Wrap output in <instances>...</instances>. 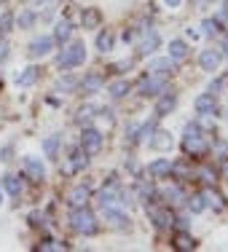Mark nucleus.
I'll use <instances>...</instances> for the list:
<instances>
[{"label":"nucleus","mask_w":228,"mask_h":252,"mask_svg":"<svg viewBox=\"0 0 228 252\" xmlns=\"http://www.w3.org/2000/svg\"><path fill=\"white\" fill-rule=\"evenodd\" d=\"M201 30H204V35H218L220 32V22L218 19H204Z\"/></svg>","instance_id":"nucleus-34"},{"label":"nucleus","mask_w":228,"mask_h":252,"mask_svg":"<svg viewBox=\"0 0 228 252\" xmlns=\"http://www.w3.org/2000/svg\"><path fill=\"white\" fill-rule=\"evenodd\" d=\"M59 140H62V137H57V134H51V137H46V140H43L46 158H57V156H59Z\"/></svg>","instance_id":"nucleus-28"},{"label":"nucleus","mask_w":228,"mask_h":252,"mask_svg":"<svg viewBox=\"0 0 228 252\" xmlns=\"http://www.w3.org/2000/svg\"><path fill=\"white\" fill-rule=\"evenodd\" d=\"M159 46H161L159 32H156V30H148V35L142 38V43L137 46V54H140V57H148V54H153L156 49H159Z\"/></svg>","instance_id":"nucleus-15"},{"label":"nucleus","mask_w":228,"mask_h":252,"mask_svg":"<svg viewBox=\"0 0 228 252\" xmlns=\"http://www.w3.org/2000/svg\"><path fill=\"white\" fill-rule=\"evenodd\" d=\"M183 151L188 153V156H201V153H207V142H204V137H185L183 140Z\"/></svg>","instance_id":"nucleus-16"},{"label":"nucleus","mask_w":228,"mask_h":252,"mask_svg":"<svg viewBox=\"0 0 228 252\" xmlns=\"http://www.w3.org/2000/svg\"><path fill=\"white\" fill-rule=\"evenodd\" d=\"M102 218H105V223L110 225V228H116V231H127V228L131 225L129 215L124 212V209H118V207H107V209H102Z\"/></svg>","instance_id":"nucleus-4"},{"label":"nucleus","mask_w":228,"mask_h":252,"mask_svg":"<svg viewBox=\"0 0 228 252\" xmlns=\"http://www.w3.org/2000/svg\"><path fill=\"white\" fill-rule=\"evenodd\" d=\"M89 164V158H86V153L78 148V151L70 156V164H67V172H78V169H83V166Z\"/></svg>","instance_id":"nucleus-30"},{"label":"nucleus","mask_w":228,"mask_h":252,"mask_svg":"<svg viewBox=\"0 0 228 252\" xmlns=\"http://www.w3.org/2000/svg\"><path fill=\"white\" fill-rule=\"evenodd\" d=\"M185 204H188V209L194 215H199L207 209V201H204V193H196V196H191V199H185Z\"/></svg>","instance_id":"nucleus-31"},{"label":"nucleus","mask_w":228,"mask_h":252,"mask_svg":"<svg viewBox=\"0 0 228 252\" xmlns=\"http://www.w3.org/2000/svg\"><path fill=\"white\" fill-rule=\"evenodd\" d=\"M180 3H183V0H164L166 8H180Z\"/></svg>","instance_id":"nucleus-41"},{"label":"nucleus","mask_w":228,"mask_h":252,"mask_svg":"<svg viewBox=\"0 0 228 252\" xmlns=\"http://www.w3.org/2000/svg\"><path fill=\"white\" fill-rule=\"evenodd\" d=\"M70 35H73V27H70V22H67V19H59L57 27H54V35H51V38L57 40V43H67Z\"/></svg>","instance_id":"nucleus-20"},{"label":"nucleus","mask_w":228,"mask_h":252,"mask_svg":"<svg viewBox=\"0 0 228 252\" xmlns=\"http://www.w3.org/2000/svg\"><path fill=\"white\" fill-rule=\"evenodd\" d=\"M161 92H166V78L161 75H148L140 83V94H145V97H159Z\"/></svg>","instance_id":"nucleus-7"},{"label":"nucleus","mask_w":228,"mask_h":252,"mask_svg":"<svg viewBox=\"0 0 228 252\" xmlns=\"http://www.w3.org/2000/svg\"><path fill=\"white\" fill-rule=\"evenodd\" d=\"M0 156H3V161H8V156H11V148H3V151H0Z\"/></svg>","instance_id":"nucleus-44"},{"label":"nucleus","mask_w":228,"mask_h":252,"mask_svg":"<svg viewBox=\"0 0 228 252\" xmlns=\"http://www.w3.org/2000/svg\"><path fill=\"white\" fill-rule=\"evenodd\" d=\"M137 196H140V201H148V204L159 201V190H156L153 183H140V188H137Z\"/></svg>","instance_id":"nucleus-26"},{"label":"nucleus","mask_w":228,"mask_h":252,"mask_svg":"<svg viewBox=\"0 0 228 252\" xmlns=\"http://www.w3.org/2000/svg\"><path fill=\"white\" fill-rule=\"evenodd\" d=\"M83 62H86V46H83V40H67L65 49L57 54V67L59 70H73Z\"/></svg>","instance_id":"nucleus-2"},{"label":"nucleus","mask_w":228,"mask_h":252,"mask_svg":"<svg viewBox=\"0 0 228 252\" xmlns=\"http://www.w3.org/2000/svg\"><path fill=\"white\" fill-rule=\"evenodd\" d=\"M89 199H92L89 185H75V188L67 193V204H70V207H86Z\"/></svg>","instance_id":"nucleus-13"},{"label":"nucleus","mask_w":228,"mask_h":252,"mask_svg":"<svg viewBox=\"0 0 228 252\" xmlns=\"http://www.w3.org/2000/svg\"><path fill=\"white\" fill-rule=\"evenodd\" d=\"M11 30H14V14H11V11H3V14H0V32L8 35Z\"/></svg>","instance_id":"nucleus-33"},{"label":"nucleus","mask_w":228,"mask_h":252,"mask_svg":"<svg viewBox=\"0 0 228 252\" xmlns=\"http://www.w3.org/2000/svg\"><path fill=\"white\" fill-rule=\"evenodd\" d=\"M107 94H110L113 99H121L129 94V83L127 81H113L110 86H107Z\"/></svg>","instance_id":"nucleus-29"},{"label":"nucleus","mask_w":228,"mask_h":252,"mask_svg":"<svg viewBox=\"0 0 228 252\" xmlns=\"http://www.w3.org/2000/svg\"><path fill=\"white\" fill-rule=\"evenodd\" d=\"M188 51H191V46L185 43V40H180V38L169 40V59H175V62H180V59H185V57H188Z\"/></svg>","instance_id":"nucleus-19"},{"label":"nucleus","mask_w":228,"mask_h":252,"mask_svg":"<svg viewBox=\"0 0 228 252\" xmlns=\"http://www.w3.org/2000/svg\"><path fill=\"white\" fill-rule=\"evenodd\" d=\"M22 166H25V175H27L30 180H35V183H40V180L46 177V166H43V161L35 158V156H25Z\"/></svg>","instance_id":"nucleus-10"},{"label":"nucleus","mask_w":228,"mask_h":252,"mask_svg":"<svg viewBox=\"0 0 228 252\" xmlns=\"http://www.w3.org/2000/svg\"><path fill=\"white\" fill-rule=\"evenodd\" d=\"M97 204L99 209H107V207H118V193L113 188H102L97 193Z\"/></svg>","instance_id":"nucleus-22"},{"label":"nucleus","mask_w":228,"mask_h":252,"mask_svg":"<svg viewBox=\"0 0 228 252\" xmlns=\"http://www.w3.org/2000/svg\"><path fill=\"white\" fill-rule=\"evenodd\" d=\"M199 175H201L204 183H215V172H212V169H207V166H204V169L199 172Z\"/></svg>","instance_id":"nucleus-39"},{"label":"nucleus","mask_w":228,"mask_h":252,"mask_svg":"<svg viewBox=\"0 0 228 252\" xmlns=\"http://www.w3.org/2000/svg\"><path fill=\"white\" fill-rule=\"evenodd\" d=\"M102 142H105V137H102V131L94 129V126H86V129L81 131V151L86 156H97L102 151Z\"/></svg>","instance_id":"nucleus-3"},{"label":"nucleus","mask_w":228,"mask_h":252,"mask_svg":"<svg viewBox=\"0 0 228 252\" xmlns=\"http://www.w3.org/2000/svg\"><path fill=\"white\" fill-rule=\"evenodd\" d=\"M105 89V78H102L99 73H86L83 75V81H81V92L83 94H97Z\"/></svg>","instance_id":"nucleus-12"},{"label":"nucleus","mask_w":228,"mask_h":252,"mask_svg":"<svg viewBox=\"0 0 228 252\" xmlns=\"http://www.w3.org/2000/svg\"><path fill=\"white\" fill-rule=\"evenodd\" d=\"M194 107H196V113H199V116H215V113H218V99H215L212 92L199 94V97L194 99Z\"/></svg>","instance_id":"nucleus-9"},{"label":"nucleus","mask_w":228,"mask_h":252,"mask_svg":"<svg viewBox=\"0 0 228 252\" xmlns=\"http://www.w3.org/2000/svg\"><path fill=\"white\" fill-rule=\"evenodd\" d=\"M204 201H207V207H212L215 212H220V209L226 207L223 199H220V193H215V190H207V193H204Z\"/></svg>","instance_id":"nucleus-32"},{"label":"nucleus","mask_w":228,"mask_h":252,"mask_svg":"<svg viewBox=\"0 0 228 252\" xmlns=\"http://www.w3.org/2000/svg\"><path fill=\"white\" fill-rule=\"evenodd\" d=\"M40 250H59V244H54V242H43V244H40Z\"/></svg>","instance_id":"nucleus-42"},{"label":"nucleus","mask_w":228,"mask_h":252,"mask_svg":"<svg viewBox=\"0 0 228 252\" xmlns=\"http://www.w3.org/2000/svg\"><path fill=\"white\" fill-rule=\"evenodd\" d=\"M73 86H75V78L73 75H65L62 81H59V89H62V92H70Z\"/></svg>","instance_id":"nucleus-37"},{"label":"nucleus","mask_w":228,"mask_h":252,"mask_svg":"<svg viewBox=\"0 0 228 252\" xmlns=\"http://www.w3.org/2000/svg\"><path fill=\"white\" fill-rule=\"evenodd\" d=\"M0 3H3V0H0Z\"/></svg>","instance_id":"nucleus-49"},{"label":"nucleus","mask_w":228,"mask_h":252,"mask_svg":"<svg viewBox=\"0 0 228 252\" xmlns=\"http://www.w3.org/2000/svg\"><path fill=\"white\" fill-rule=\"evenodd\" d=\"M148 75H161V78H169L175 75V59L169 57H159L148 64Z\"/></svg>","instance_id":"nucleus-8"},{"label":"nucleus","mask_w":228,"mask_h":252,"mask_svg":"<svg viewBox=\"0 0 228 252\" xmlns=\"http://www.w3.org/2000/svg\"><path fill=\"white\" fill-rule=\"evenodd\" d=\"M35 81H38V67H33V64H30V67H25L19 75H16V86H22V89L33 86Z\"/></svg>","instance_id":"nucleus-25"},{"label":"nucleus","mask_w":228,"mask_h":252,"mask_svg":"<svg viewBox=\"0 0 228 252\" xmlns=\"http://www.w3.org/2000/svg\"><path fill=\"white\" fill-rule=\"evenodd\" d=\"M3 190L8 196H14V199H19L22 190H25V183L19 180V175H5L3 177Z\"/></svg>","instance_id":"nucleus-18"},{"label":"nucleus","mask_w":228,"mask_h":252,"mask_svg":"<svg viewBox=\"0 0 228 252\" xmlns=\"http://www.w3.org/2000/svg\"><path fill=\"white\" fill-rule=\"evenodd\" d=\"M220 62H223V51L220 49H204L199 54V67L204 73H215L220 67Z\"/></svg>","instance_id":"nucleus-6"},{"label":"nucleus","mask_w":228,"mask_h":252,"mask_svg":"<svg viewBox=\"0 0 228 252\" xmlns=\"http://www.w3.org/2000/svg\"><path fill=\"white\" fill-rule=\"evenodd\" d=\"M35 22H38V14H35L33 8H27V11H22L19 16H14V25H19V30H33Z\"/></svg>","instance_id":"nucleus-24"},{"label":"nucleus","mask_w":228,"mask_h":252,"mask_svg":"<svg viewBox=\"0 0 228 252\" xmlns=\"http://www.w3.org/2000/svg\"><path fill=\"white\" fill-rule=\"evenodd\" d=\"M164 199H169L172 204H177L180 199H183V190H180V188H175V185H172V188H166V190H164Z\"/></svg>","instance_id":"nucleus-36"},{"label":"nucleus","mask_w":228,"mask_h":252,"mask_svg":"<svg viewBox=\"0 0 228 252\" xmlns=\"http://www.w3.org/2000/svg\"><path fill=\"white\" fill-rule=\"evenodd\" d=\"M220 51H223V54H228V35H226L223 40H220Z\"/></svg>","instance_id":"nucleus-43"},{"label":"nucleus","mask_w":228,"mask_h":252,"mask_svg":"<svg viewBox=\"0 0 228 252\" xmlns=\"http://www.w3.org/2000/svg\"><path fill=\"white\" fill-rule=\"evenodd\" d=\"M148 145H151L153 151H169V148L175 145V140H172L169 131H159V129H156L151 134V140H148Z\"/></svg>","instance_id":"nucleus-14"},{"label":"nucleus","mask_w":228,"mask_h":252,"mask_svg":"<svg viewBox=\"0 0 228 252\" xmlns=\"http://www.w3.org/2000/svg\"><path fill=\"white\" fill-rule=\"evenodd\" d=\"M97 51L99 54H110L113 51V32L110 30H102L97 35Z\"/></svg>","instance_id":"nucleus-27"},{"label":"nucleus","mask_w":228,"mask_h":252,"mask_svg":"<svg viewBox=\"0 0 228 252\" xmlns=\"http://www.w3.org/2000/svg\"><path fill=\"white\" fill-rule=\"evenodd\" d=\"M175 107H177V94L175 92H161L159 94V102H156V118L172 113Z\"/></svg>","instance_id":"nucleus-11"},{"label":"nucleus","mask_w":228,"mask_h":252,"mask_svg":"<svg viewBox=\"0 0 228 252\" xmlns=\"http://www.w3.org/2000/svg\"><path fill=\"white\" fill-rule=\"evenodd\" d=\"M8 57V43H0V62Z\"/></svg>","instance_id":"nucleus-40"},{"label":"nucleus","mask_w":228,"mask_h":252,"mask_svg":"<svg viewBox=\"0 0 228 252\" xmlns=\"http://www.w3.org/2000/svg\"><path fill=\"white\" fill-rule=\"evenodd\" d=\"M81 25H83V30H97L102 25L99 8H83L81 11Z\"/></svg>","instance_id":"nucleus-17"},{"label":"nucleus","mask_w":228,"mask_h":252,"mask_svg":"<svg viewBox=\"0 0 228 252\" xmlns=\"http://www.w3.org/2000/svg\"><path fill=\"white\" fill-rule=\"evenodd\" d=\"M54 46H57V40H54L51 35H40V38H35L33 43L27 46V54H30V59L49 57V54L54 51Z\"/></svg>","instance_id":"nucleus-5"},{"label":"nucleus","mask_w":228,"mask_h":252,"mask_svg":"<svg viewBox=\"0 0 228 252\" xmlns=\"http://www.w3.org/2000/svg\"><path fill=\"white\" fill-rule=\"evenodd\" d=\"M0 204H3V193H0Z\"/></svg>","instance_id":"nucleus-48"},{"label":"nucleus","mask_w":228,"mask_h":252,"mask_svg":"<svg viewBox=\"0 0 228 252\" xmlns=\"http://www.w3.org/2000/svg\"><path fill=\"white\" fill-rule=\"evenodd\" d=\"M199 134H201L199 124H188V126H185V137H199Z\"/></svg>","instance_id":"nucleus-38"},{"label":"nucleus","mask_w":228,"mask_h":252,"mask_svg":"<svg viewBox=\"0 0 228 252\" xmlns=\"http://www.w3.org/2000/svg\"><path fill=\"white\" fill-rule=\"evenodd\" d=\"M223 11H226V14H228V0H223Z\"/></svg>","instance_id":"nucleus-46"},{"label":"nucleus","mask_w":228,"mask_h":252,"mask_svg":"<svg viewBox=\"0 0 228 252\" xmlns=\"http://www.w3.org/2000/svg\"><path fill=\"white\" fill-rule=\"evenodd\" d=\"M223 177L228 180V161H226V164H223Z\"/></svg>","instance_id":"nucleus-45"},{"label":"nucleus","mask_w":228,"mask_h":252,"mask_svg":"<svg viewBox=\"0 0 228 252\" xmlns=\"http://www.w3.org/2000/svg\"><path fill=\"white\" fill-rule=\"evenodd\" d=\"M169 172H172L169 158H156L153 164H148V175L151 177H161V175H169Z\"/></svg>","instance_id":"nucleus-21"},{"label":"nucleus","mask_w":228,"mask_h":252,"mask_svg":"<svg viewBox=\"0 0 228 252\" xmlns=\"http://www.w3.org/2000/svg\"><path fill=\"white\" fill-rule=\"evenodd\" d=\"M67 223H70V228H73L75 233H81V236H94V233L99 231L97 215H94L89 207H73Z\"/></svg>","instance_id":"nucleus-1"},{"label":"nucleus","mask_w":228,"mask_h":252,"mask_svg":"<svg viewBox=\"0 0 228 252\" xmlns=\"http://www.w3.org/2000/svg\"><path fill=\"white\" fill-rule=\"evenodd\" d=\"M30 3H46V0H30Z\"/></svg>","instance_id":"nucleus-47"},{"label":"nucleus","mask_w":228,"mask_h":252,"mask_svg":"<svg viewBox=\"0 0 228 252\" xmlns=\"http://www.w3.org/2000/svg\"><path fill=\"white\" fill-rule=\"evenodd\" d=\"M175 247H177V250H194L196 244H194V239H191L188 233H180V236L175 239Z\"/></svg>","instance_id":"nucleus-35"},{"label":"nucleus","mask_w":228,"mask_h":252,"mask_svg":"<svg viewBox=\"0 0 228 252\" xmlns=\"http://www.w3.org/2000/svg\"><path fill=\"white\" fill-rule=\"evenodd\" d=\"M148 215H151V220H153L159 228H169L172 223H175V218H172L169 209H151Z\"/></svg>","instance_id":"nucleus-23"}]
</instances>
